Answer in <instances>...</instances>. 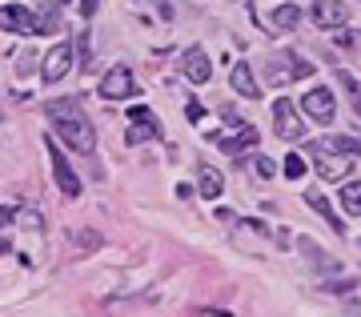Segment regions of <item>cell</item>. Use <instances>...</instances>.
Returning a JSON list of instances; mask_svg holds the SVG:
<instances>
[{
	"instance_id": "obj_1",
	"label": "cell",
	"mask_w": 361,
	"mask_h": 317,
	"mask_svg": "<svg viewBox=\"0 0 361 317\" xmlns=\"http://www.w3.org/2000/svg\"><path fill=\"white\" fill-rule=\"evenodd\" d=\"M44 113H49V125L61 133V140H65L73 152H85V157H89V152L97 149V128H92V121L85 116V109H80L77 101L56 97V101L44 104Z\"/></svg>"
},
{
	"instance_id": "obj_2",
	"label": "cell",
	"mask_w": 361,
	"mask_h": 317,
	"mask_svg": "<svg viewBox=\"0 0 361 317\" xmlns=\"http://www.w3.org/2000/svg\"><path fill=\"white\" fill-rule=\"evenodd\" d=\"M77 64V49H73V40H61V44H52L44 52V61H40V80L44 85H56V80H65L68 68Z\"/></svg>"
},
{
	"instance_id": "obj_3",
	"label": "cell",
	"mask_w": 361,
	"mask_h": 317,
	"mask_svg": "<svg viewBox=\"0 0 361 317\" xmlns=\"http://www.w3.org/2000/svg\"><path fill=\"white\" fill-rule=\"evenodd\" d=\"M44 149H49V161H52V177H56V189L65 193L68 201L73 197H80V177H77V169L68 165V157L61 152V145L52 137H44Z\"/></svg>"
},
{
	"instance_id": "obj_4",
	"label": "cell",
	"mask_w": 361,
	"mask_h": 317,
	"mask_svg": "<svg viewBox=\"0 0 361 317\" xmlns=\"http://www.w3.org/2000/svg\"><path fill=\"white\" fill-rule=\"evenodd\" d=\"M273 133L281 140H301L305 137V121L293 109V101H273Z\"/></svg>"
},
{
	"instance_id": "obj_5",
	"label": "cell",
	"mask_w": 361,
	"mask_h": 317,
	"mask_svg": "<svg viewBox=\"0 0 361 317\" xmlns=\"http://www.w3.org/2000/svg\"><path fill=\"white\" fill-rule=\"evenodd\" d=\"M301 113L313 116L317 125H329L337 116V101H334V92L325 89V85H317V89H310L305 97H301Z\"/></svg>"
},
{
	"instance_id": "obj_6",
	"label": "cell",
	"mask_w": 361,
	"mask_h": 317,
	"mask_svg": "<svg viewBox=\"0 0 361 317\" xmlns=\"http://www.w3.org/2000/svg\"><path fill=\"white\" fill-rule=\"evenodd\" d=\"M157 137H165V133H161V121H157L145 104H137L129 113V133H125V140H129V145H145V140H157Z\"/></svg>"
},
{
	"instance_id": "obj_7",
	"label": "cell",
	"mask_w": 361,
	"mask_h": 317,
	"mask_svg": "<svg viewBox=\"0 0 361 317\" xmlns=\"http://www.w3.org/2000/svg\"><path fill=\"white\" fill-rule=\"evenodd\" d=\"M133 89H137V80H133V68H125V64H116V68H109V73L101 76L104 101H129Z\"/></svg>"
},
{
	"instance_id": "obj_8",
	"label": "cell",
	"mask_w": 361,
	"mask_h": 317,
	"mask_svg": "<svg viewBox=\"0 0 361 317\" xmlns=\"http://www.w3.org/2000/svg\"><path fill=\"white\" fill-rule=\"evenodd\" d=\"M0 28H4V32H40V20L32 13H28L25 4H4V8H0Z\"/></svg>"
},
{
	"instance_id": "obj_9",
	"label": "cell",
	"mask_w": 361,
	"mask_h": 317,
	"mask_svg": "<svg viewBox=\"0 0 361 317\" xmlns=\"http://www.w3.org/2000/svg\"><path fill=\"white\" fill-rule=\"evenodd\" d=\"M313 25L317 28H345L349 25V4H341V0H317V4H313Z\"/></svg>"
},
{
	"instance_id": "obj_10",
	"label": "cell",
	"mask_w": 361,
	"mask_h": 317,
	"mask_svg": "<svg viewBox=\"0 0 361 317\" xmlns=\"http://www.w3.org/2000/svg\"><path fill=\"white\" fill-rule=\"evenodd\" d=\"M180 73L189 76L193 85H205L209 76H213V68H209V52L205 49H185V56H180Z\"/></svg>"
},
{
	"instance_id": "obj_11",
	"label": "cell",
	"mask_w": 361,
	"mask_h": 317,
	"mask_svg": "<svg viewBox=\"0 0 361 317\" xmlns=\"http://www.w3.org/2000/svg\"><path fill=\"white\" fill-rule=\"evenodd\" d=\"M229 85H233V92H241L245 101H257V97H261L257 76H253V68H249L245 61H237V64L229 68Z\"/></svg>"
},
{
	"instance_id": "obj_12",
	"label": "cell",
	"mask_w": 361,
	"mask_h": 317,
	"mask_svg": "<svg viewBox=\"0 0 361 317\" xmlns=\"http://www.w3.org/2000/svg\"><path fill=\"white\" fill-rule=\"evenodd\" d=\"M317 177L322 181H345L349 177V157L341 152H317Z\"/></svg>"
},
{
	"instance_id": "obj_13",
	"label": "cell",
	"mask_w": 361,
	"mask_h": 317,
	"mask_svg": "<svg viewBox=\"0 0 361 317\" xmlns=\"http://www.w3.org/2000/svg\"><path fill=\"white\" fill-rule=\"evenodd\" d=\"M305 205H310L313 213H322L325 221H329V229H334V233H345V221L334 213V205H329V197H325L322 189H305Z\"/></svg>"
},
{
	"instance_id": "obj_14",
	"label": "cell",
	"mask_w": 361,
	"mask_h": 317,
	"mask_svg": "<svg viewBox=\"0 0 361 317\" xmlns=\"http://www.w3.org/2000/svg\"><path fill=\"white\" fill-rule=\"evenodd\" d=\"M213 140H217L225 152H241V149H249V145H257V128H253V125H241L233 137H221V133H213Z\"/></svg>"
},
{
	"instance_id": "obj_15",
	"label": "cell",
	"mask_w": 361,
	"mask_h": 317,
	"mask_svg": "<svg viewBox=\"0 0 361 317\" xmlns=\"http://www.w3.org/2000/svg\"><path fill=\"white\" fill-rule=\"evenodd\" d=\"M310 152H341V157H353V152H361V140L357 137H325V140H313Z\"/></svg>"
},
{
	"instance_id": "obj_16",
	"label": "cell",
	"mask_w": 361,
	"mask_h": 317,
	"mask_svg": "<svg viewBox=\"0 0 361 317\" xmlns=\"http://www.w3.org/2000/svg\"><path fill=\"white\" fill-rule=\"evenodd\" d=\"M297 249L310 257V265L317 269V273H337V261H334L329 253H322V249H317V245H313L310 237H297Z\"/></svg>"
},
{
	"instance_id": "obj_17",
	"label": "cell",
	"mask_w": 361,
	"mask_h": 317,
	"mask_svg": "<svg viewBox=\"0 0 361 317\" xmlns=\"http://www.w3.org/2000/svg\"><path fill=\"white\" fill-rule=\"evenodd\" d=\"M197 181H201V197H221V189H225V177H221V169H213V165H201L197 169Z\"/></svg>"
},
{
	"instance_id": "obj_18",
	"label": "cell",
	"mask_w": 361,
	"mask_h": 317,
	"mask_svg": "<svg viewBox=\"0 0 361 317\" xmlns=\"http://www.w3.org/2000/svg\"><path fill=\"white\" fill-rule=\"evenodd\" d=\"M337 85L345 89L349 104H353V113L361 116V85H357V80H353V73H349V68H337Z\"/></svg>"
},
{
	"instance_id": "obj_19",
	"label": "cell",
	"mask_w": 361,
	"mask_h": 317,
	"mask_svg": "<svg viewBox=\"0 0 361 317\" xmlns=\"http://www.w3.org/2000/svg\"><path fill=\"white\" fill-rule=\"evenodd\" d=\"M341 209L349 217H361V181H349L345 189H341Z\"/></svg>"
},
{
	"instance_id": "obj_20",
	"label": "cell",
	"mask_w": 361,
	"mask_h": 317,
	"mask_svg": "<svg viewBox=\"0 0 361 317\" xmlns=\"http://www.w3.org/2000/svg\"><path fill=\"white\" fill-rule=\"evenodd\" d=\"M297 20H301V8L297 4H277L273 8V25L277 28H297Z\"/></svg>"
},
{
	"instance_id": "obj_21",
	"label": "cell",
	"mask_w": 361,
	"mask_h": 317,
	"mask_svg": "<svg viewBox=\"0 0 361 317\" xmlns=\"http://www.w3.org/2000/svg\"><path fill=\"white\" fill-rule=\"evenodd\" d=\"M281 61L289 64V76H293V80H305V76H313V64L305 61V56H293V52H285Z\"/></svg>"
},
{
	"instance_id": "obj_22",
	"label": "cell",
	"mask_w": 361,
	"mask_h": 317,
	"mask_svg": "<svg viewBox=\"0 0 361 317\" xmlns=\"http://www.w3.org/2000/svg\"><path fill=\"white\" fill-rule=\"evenodd\" d=\"M281 173H285L289 181H301V177H305V157H297V152H289V157L281 161Z\"/></svg>"
},
{
	"instance_id": "obj_23",
	"label": "cell",
	"mask_w": 361,
	"mask_h": 317,
	"mask_svg": "<svg viewBox=\"0 0 361 317\" xmlns=\"http://www.w3.org/2000/svg\"><path fill=\"white\" fill-rule=\"evenodd\" d=\"M68 237H73L80 249H101V233H92V229H68Z\"/></svg>"
},
{
	"instance_id": "obj_24",
	"label": "cell",
	"mask_w": 361,
	"mask_h": 317,
	"mask_svg": "<svg viewBox=\"0 0 361 317\" xmlns=\"http://www.w3.org/2000/svg\"><path fill=\"white\" fill-rule=\"evenodd\" d=\"M16 221H20L25 229H32V233H37V229H44V217H40L37 209H28V205H20V209H16Z\"/></svg>"
},
{
	"instance_id": "obj_25",
	"label": "cell",
	"mask_w": 361,
	"mask_h": 317,
	"mask_svg": "<svg viewBox=\"0 0 361 317\" xmlns=\"http://www.w3.org/2000/svg\"><path fill=\"white\" fill-rule=\"evenodd\" d=\"M253 173H257L261 181H269L273 173H277V169H273V161H269V157H265V152H261L257 161H253Z\"/></svg>"
},
{
	"instance_id": "obj_26",
	"label": "cell",
	"mask_w": 361,
	"mask_h": 317,
	"mask_svg": "<svg viewBox=\"0 0 361 317\" xmlns=\"http://www.w3.org/2000/svg\"><path fill=\"white\" fill-rule=\"evenodd\" d=\"M337 44H341V49H361V32H353V28H341Z\"/></svg>"
},
{
	"instance_id": "obj_27",
	"label": "cell",
	"mask_w": 361,
	"mask_h": 317,
	"mask_svg": "<svg viewBox=\"0 0 361 317\" xmlns=\"http://www.w3.org/2000/svg\"><path fill=\"white\" fill-rule=\"evenodd\" d=\"M185 116H189V121H201V116H205V104H185Z\"/></svg>"
},
{
	"instance_id": "obj_28",
	"label": "cell",
	"mask_w": 361,
	"mask_h": 317,
	"mask_svg": "<svg viewBox=\"0 0 361 317\" xmlns=\"http://www.w3.org/2000/svg\"><path fill=\"white\" fill-rule=\"evenodd\" d=\"M13 221H16V209H0V233L13 225Z\"/></svg>"
},
{
	"instance_id": "obj_29",
	"label": "cell",
	"mask_w": 361,
	"mask_h": 317,
	"mask_svg": "<svg viewBox=\"0 0 361 317\" xmlns=\"http://www.w3.org/2000/svg\"><path fill=\"white\" fill-rule=\"evenodd\" d=\"M217 221H225V225H237V213H233V209H217Z\"/></svg>"
},
{
	"instance_id": "obj_30",
	"label": "cell",
	"mask_w": 361,
	"mask_h": 317,
	"mask_svg": "<svg viewBox=\"0 0 361 317\" xmlns=\"http://www.w3.org/2000/svg\"><path fill=\"white\" fill-rule=\"evenodd\" d=\"M97 4H101V0H80V16H92L97 13Z\"/></svg>"
},
{
	"instance_id": "obj_31",
	"label": "cell",
	"mask_w": 361,
	"mask_h": 317,
	"mask_svg": "<svg viewBox=\"0 0 361 317\" xmlns=\"http://www.w3.org/2000/svg\"><path fill=\"white\" fill-rule=\"evenodd\" d=\"M233 4H241V8H245V13L253 16V4H249V0H233Z\"/></svg>"
}]
</instances>
